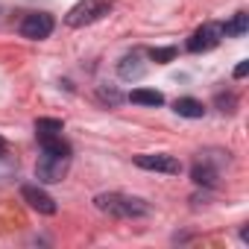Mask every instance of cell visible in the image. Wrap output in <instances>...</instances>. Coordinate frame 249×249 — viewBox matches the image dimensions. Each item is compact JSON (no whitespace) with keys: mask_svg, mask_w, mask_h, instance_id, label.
Wrapping results in <instances>:
<instances>
[{"mask_svg":"<svg viewBox=\"0 0 249 249\" xmlns=\"http://www.w3.org/2000/svg\"><path fill=\"white\" fill-rule=\"evenodd\" d=\"M173 56H176V47H156V50H150V59L156 65H167Z\"/></svg>","mask_w":249,"mask_h":249,"instance_id":"5bb4252c","label":"cell"},{"mask_svg":"<svg viewBox=\"0 0 249 249\" xmlns=\"http://www.w3.org/2000/svg\"><path fill=\"white\" fill-rule=\"evenodd\" d=\"M214 103H217V108H220L223 114H231L234 106H237V97H234V94H217Z\"/></svg>","mask_w":249,"mask_h":249,"instance_id":"9a60e30c","label":"cell"},{"mask_svg":"<svg viewBox=\"0 0 249 249\" xmlns=\"http://www.w3.org/2000/svg\"><path fill=\"white\" fill-rule=\"evenodd\" d=\"M3 150H6V141H3V138H0V153H3Z\"/></svg>","mask_w":249,"mask_h":249,"instance_id":"e0dca14e","label":"cell"},{"mask_svg":"<svg viewBox=\"0 0 249 249\" xmlns=\"http://www.w3.org/2000/svg\"><path fill=\"white\" fill-rule=\"evenodd\" d=\"M191 179H194L196 185H205V188H211V185L217 182V170H214L211 164H205V161H202V164H196V167L191 170Z\"/></svg>","mask_w":249,"mask_h":249,"instance_id":"4fadbf2b","label":"cell"},{"mask_svg":"<svg viewBox=\"0 0 249 249\" xmlns=\"http://www.w3.org/2000/svg\"><path fill=\"white\" fill-rule=\"evenodd\" d=\"M246 73H249V62H240V65L234 68V76H237V79H243Z\"/></svg>","mask_w":249,"mask_h":249,"instance_id":"2e32d148","label":"cell"},{"mask_svg":"<svg viewBox=\"0 0 249 249\" xmlns=\"http://www.w3.org/2000/svg\"><path fill=\"white\" fill-rule=\"evenodd\" d=\"M53 27L56 24H53V18L47 12H30L21 21V36L30 38V41H41V38H47L53 33Z\"/></svg>","mask_w":249,"mask_h":249,"instance_id":"277c9868","label":"cell"},{"mask_svg":"<svg viewBox=\"0 0 249 249\" xmlns=\"http://www.w3.org/2000/svg\"><path fill=\"white\" fill-rule=\"evenodd\" d=\"M223 41V27L220 24H202L191 38H188V50L191 53H208Z\"/></svg>","mask_w":249,"mask_h":249,"instance_id":"5b68a950","label":"cell"},{"mask_svg":"<svg viewBox=\"0 0 249 249\" xmlns=\"http://www.w3.org/2000/svg\"><path fill=\"white\" fill-rule=\"evenodd\" d=\"M111 12V0H79V3L65 15V24L79 30V27H88V24H97L100 18H106Z\"/></svg>","mask_w":249,"mask_h":249,"instance_id":"7a4b0ae2","label":"cell"},{"mask_svg":"<svg viewBox=\"0 0 249 249\" xmlns=\"http://www.w3.org/2000/svg\"><path fill=\"white\" fill-rule=\"evenodd\" d=\"M117 73H120V79H141L144 73H147V62H144V53L141 50H132V53H126L120 62H117Z\"/></svg>","mask_w":249,"mask_h":249,"instance_id":"52a82bcc","label":"cell"},{"mask_svg":"<svg viewBox=\"0 0 249 249\" xmlns=\"http://www.w3.org/2000/svg\"><path fill=\"white\" fill-rule=\"evenodd\" d=\"M94 205L103 214H111V217H120V220H135V217H147L150 214V205L144 199L126 196V194H100L94 199Z\"/></svg>","mask_w":249,"mask_h":249,"instance_id":"6da1fadb","label":"cell"},{"mask_svg":"<svg viewBox=\"0 0 249 249\" xmlns=\"http://www.w3.org/2000/svg\"><path fill=\"white\" fill-rule=\"evenodd\" d=\"M68 167H71V159H68V156L41 153V159H38V164H36V176H38V182L53 185V182H62V179H65Z\"/></svg>","mask_w":249,"mask_h":249,"instance_id":"3957f363","label":"cell"},{"mask_svg":"<svg viewBox=\"0 0 249 249\" xmlns=\"http://www.w3.org/2000/svg\"><path fill=\"white\" fill-rule=\"evenodd\" d=\"M21 196L30 202V208H36L38 214H56V199L47 194V191H41V188H36V185H24L21 188Z\"/></svg>","mask_w":249,"mask_h":249,"instance_id":"ba28073f","label":"cell"},{"mask_svg":"<svg viewBox=\"0 0 249 249\" xmlns=\"http://www.w3.org/2000/svg\"><path fill=\"white\" fill-rule=\"evenodd\" d=\"M62 129H65V123L56 120V117H38V120H36V135H38V141H41V138L62 135Z\"/></svg>","mask_w":249,"mask_h":249,"instance_id":"8fae6325","label":"cell"},{"mask_svg":"<svg viewBox=\"0 0 249 249\" xmlns=\"http://www.w3.org/2000/svg\"><path fill=\"white\" fill-rule=\"evenodd\" d=\"M220 27H223V36L240 38V36H246V30H249V15H246V12H237L231 21H226V24H220Z\"/></svg>","mask_w":249,"mask_h":249,"instance_id":"30bf717a","label":"cell"},{"mask_svg":"<svg viewBox=\"0 0 249 249\" xmlns=\"http://www.w3.org/2000/svg\"><path fill=\"white\" fill-rule=\"evenodd\" d=\"M135 164H138L141 170H156V173H170V176L182 173V161L173 159V156H167V153H147V156H138Z\"/></svg>","mask_w":249,"mask_h":249,"instance_id":"8992f818","label":"cell"},{"mask_svg":"<svg viewBox=\"0 0 249 249\" xmlns=\"http://www.w3.org/2000/svg\"><path fill=\"white\" fill-rule=\"evenodd\" d=\"M129 100L138 103V106H164V94L161 91H153V88H135L129 94Z\"/></svg>","mask_w":249,"mask_h":249,"instance_id":"7c38bea8","label":"cell"},{"mask_svg":"<svg viewBox=\"0 0 249 249\" xmlns=\"http://www.w3.org/2000/svg\"><path fill=\"white\" fill-rule=\"evenodd\" d=\"M173 111H176L179 117H191V120H199V117L205 114V106H202L199 100H194V97H179V100L173 103Z\"/></svg>","mask_w":249,"mask_h":249,"instance_id":"9c48e42d","label":"cell"}]
</instances>
